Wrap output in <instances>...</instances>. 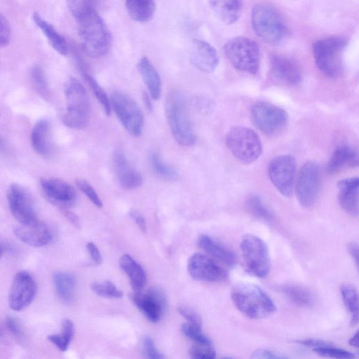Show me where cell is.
<instances>
[{"label":"cell","instance_id":"cell-45","mask_svg":"<svg viewBox=\"0 0 359 359\" xmlns=\"http://www.w3.org/2000/svg\"><path fill=\"white\" fill-rule=\"evenodd\" d=\"M76 184L95 206L102 207L101 199L88 182L83 179H78L76 180Z\"/></svg>","mask_w":359,"mask_h":359},{"label":"cell","instance_id":"cell-40","mask_svg":"<svg viewBox=\"0 0 359 359\" xmlns=\"http://www.w3.org/2000/svg\"><path fill=\"white\" fill-rule=\"evenodd\" d=\"M181 332L198 344L212 346V341L203 332L201 325L185 323L181 325Z\"/></svg>","mask_w":359,"mask_h":359},{"label":"cell","instance_id":"cell-58","mask_svg":"<svg viewBox=\"0 0 359 359\" xmlns=\"http://www.w3.org/2000/svg\"><path fill=\"white\" fill-rule=\"evenodd\" d=\"M4 253V247L0 244V258L1 257Z\"/></svg>","mask_w":359,"mask_h":359},{"label":"cell","instance_id":"cell-44","mask_svg":"<svg viewBox=\"0 0 359 359\" xmlns=\"http://www.w3.org/2000/svg\"><path fill=\"white\" fill-rule=\"evenodd\" d=\"M189 353L194 359H213L216 357V352L212 346L198 344L190 348Z\"/></svg>","mask_w":359,"mask_h":359},{"label":"cell","instance_id":"cell-36","mask_svg":"<svg viewBox=\"0 0 359 359\" xmlns=\"http://www.w3.org/2000/svg\"><path fill=\"white\" fill-rule=\"evenodd\" d=\"M74 332L73 323L69 319H65L62 324L61 333L49 335L48 339L60 351H65L72 339Z\"/></svg>","mask_w":359,"mask_h":359},{"label":"cell","instance_id":"cell-20","mask_svg":"<svg viewBox=\"0 0 359 359\" xmlns=\"http://www.w3.org/2000/svg\"><path fill=\"white\" fill-rule=\"evenodd\" d=\"M190 61L198 70L210 73L217 67L219 57L216 50L210 43L196 39L192 43Z\"/></svg>","mask_w":359,"mask_h":359},{"label":"cell","instance_id":"cell-35","mask_svg":"<svg viewBox=\"0 0 359 359\" xmlns=\"http://www.w3.org/2000/svg\"><path fill=\"white\" fill-rule=\"evenodd\" d=\"M247 210L257 219L270 222L273 216L262 199L256 195L249 196L245 201Z\"/></svg>","mask_w":359,"mask_h":359},{"label":"cell","instance_id":"cell-16","mask_svg":"<svg viewBox=\"0 0 359 359\" xmlns=\"http://www.w3.org/2000/svg\"><path fill=\"white\" fill-rule=\"evenodd\" d=\"M188 271L195 280L205 282L224 280L227 273L214 259L208 256L195 253L189 259Z\"/></svg>","mask_w":359,"mask_h":359},{"label":"cell","instance_id":"cell-55","mask_svg":"<svg viewBox=\"0 0 359 359\" xmlns=\"http://www.w3.org/2000/svg\"><path fill=\"white\" fill-rule=\"evenodd\" d=\"M143 100L144 103L149 111H152L153 110V105L151 104V100L149 97V95L147 93H144L143 94Z\"/></svg>","mask_w":359,"mask_h":359},{"label":"cell","instance_id":"cell-19","mask_svg":"<svg viewBox=\"0 0 359 359\" xmlns=\"http://www.w3.org/2000/svg\"><path fill=\"white\" fill-rule=\"evenodd\" d=\"M13 231L19 240L34 247L46 245L53 239V233L49 226L39 220L29 224H20Z\"/></svg>","mask_w":359,"mask_h":359},{"label":"cell","instance_id":"cell-17","mask_svg":"<svg viewBox=\"0 0 359 359\" xmlns=\"http://www.w3.org/2000/svg\"><path fill=\"white\" fill-rule=\"evenodd\" d=\"M129 297L149 321L156 323L161 319L166 306V300L159 290L152 288L145 292L134 291Z\"/></svg>","mask_w":359,"mask_h":359},{"label":"cell","instance_id":"cell-1","mask_svg":"<svg viewBox=\"0 0 359 359\" xmlns=\"http://www.w3.org/2000/svg\"><path fill=\"white\" fill-rule=\"evenodd\" d=\"M165 114L175 141L182 146L193 145L196 137L190 118L187 100L182 91L172 89L168 92L165 100Z\"/></svg>","mask_w":359,"mask_h":359},{"label":"cell","instance_id":"cell-48","mask_svg":"<svg viewBox=\"0 0 359 359\" xmlns=\"http://www.w3.org/2000/svg\"><path fill=\"white\" fill-rule=\"evenodd\" d=\"M177 311L189 323L202 326V320L200 316L192 309L186 306H180L177 307Z\"/></svg>","mask_w":359,"mask_h":359},{"label":"cell","instance_id":"cell-56","mask_svg":"<svg viewBox=\"0 0 359 359\" xmlns=\"http://www.w3.org/2000/svg\"><path fill=\"white\" fill-rule=\"evenodd\" d=\"M348 343L351 346L358 347V332L357 331L349 339Z\"/></svg>","mask_w":359,"mask_h":359},{"label":"cell","instance_id":"cell-10","mask_svg":"<svg viewBox=\"0 0 359 359\" xmlns=\"http://www.w3.org/2000/svg\"><path fill=\"white\" fill-rule=\"evenodd\" d=\"M110 104L126 130L134 137L140 136L144 115L136 101L124 93L114 92L111 96Z\"/></svg>","mask_w":359,"mask_h":359},{"label":"cell","instance_id":"cell-30","mask_svg":"<svg viewBox=\"0 0 359 359\" xmlns=\"http://www.w3.org/2000/svg\"><path fill=\"white\" fill-rule=\"evenodd\" d=\"M32 20L37 27L42 31L53 48L60 54L66 55L68 53V44L65 39L41 15L34 12Z\"/></svg>","mask_w":359,"mask_h":359},{"label":"cell","instance_id":"cell-25","mask_svg":"<svg viewBox=\"0 0 359 359\" xmlns=\"http://www.w3.org/2000/svg\"><path fill=\"white\" fill-rule=\"evenodd\" d=\"M198 244L204 251L226 266L233 267L236 265V257L233 252L208 235H200Z\"/></svg>","mask_w":359,"mask_h":359},{"label":"cell","instance_id":"cell-6","mask_svg":"<svg viewBox=\"0 0 359 359\" xmlns=\"http://www.w3.org/2000/svg\"><path fill=\"white\" fill-rule=\"evenodd\" d=\"M347 41L341 37H328L317 40L313 44L316 66L328 77L337 76L342 67V56Z\"/></svg>","mask_w":359,"mask_h":359},{"label":"cell","instance_id":"cell-13","mask_svg":"<svg viewBox=\"0 0 359 359\" xmlns=\"http://www.w3.org/2000/svg\"><path fill=\"white\" fill-rule=\"evenodd\" d=\"M295 172V159L290 155L278 156L272 159L268 165L271 182L285 197L290 196L292 193Z\"/></svg>","mask_w":359,"mask_h":359},{"label":"cell","instance_id":"cell-32","mask_svg":"<svg viewBox=\"0 0 359 359\" xmlns=\"http://www.w3.org/2000/svg\"><path fill=\"white\" fill-rule=\"evenodd\" d=\"M126 7L131 18L142 22L151 19L155 11L154 0H126Z\"/></svg>","mask_w":359,"mask_h":359},{"label":"cell","instance_id":"cell-42","mask_svg":"<svg viewBox=\"0 0 359 359\" xmlns=\"http://www.w3.org/2000/svg\"><path fill=\"white\" fill-rule=\"evenodd\" d=\"M31 79L35 90L44 99L49 97V89L46 75L43 69L35 66L31 72Z\"/></svg>","mask_w":359,"mask_h":359},{"label":"cell","instance_id":"cell-24","mask_svg":"<svg viewBox=\"0 0 359 359\" xmlns=\"http://www.w3.org/2000/svg\"><path fill=\"white\" fill-rule=\"evenodd\" d=\"M358 165V152L348 146L337 147L332 154L327 166L330 175H336L344 168H353Z\"/></svg>","mask_w":359,"mask_h":359},{"label":"cell","instance_id":"cell-21","mask_svg":"<svg viewBox=\"0 0 359 359\" xmlns=\"http://www.w3.org/2000/svg\"><path fill=\"white\" fill-rule=\"evenodd\" d=\"M271 73L278 81L287 85H297L302 81V72L298 65L290 59L273 55L270 60Z\"/></svg>","mask_w":359,"mask_h":359},{"label":"cell","instance_id":"cell-15","mask_svg":"<svg viewBox=\"0 0 359 359\" xmlns=\"http://www.w3.org/2000/svg\"><path fill=\"white\" fill-rule=\"evenodd\" d=\"M10 210L21 224H29L38 220L31 197L22 187L11 184L7 191Z\"/></svg>","mask_w":359,"mask_h":359},{"label":"cell","instance_id":"cell-3","mask_svg":"<svg viewBox=\"0 0 359 359\" xmlns=\"http://www.w3.org/2000/svg\"><path fill=\"white\" fill-rule=\"evenodd\" d=\"M83 49L90 57L106 55L111 46V33L97 11L77 21Z\"/></svg>","mask_w":359,"mask_h":359},{"label":"cell","instance_id":"cell-38","mask_svg":"<svg viewBox=\"0 0 359 359\" xmlns=\"http://www.w3.org/2000/svg\"><path fill=\"white\" fill-rule=\"evenodd\" d=\"M316 354L332 358H354L355 355L349 351L337 348L327 341H323L322 344L312 349Z\"/></svg>","mask_w":359,"mask_h":359},{"label":"cell","instance_id":"cell-51","mask_svg":"<svg viewBox=\"0 0 359 359\" xmlns=\"http://www.w3.org/2000/svg\"><path fill=\"white\" fill-rule=\"evenodd\" d=\"M86 248L90 254L93 262L98 265L102 263V256L97 247L93 243H88Z\"/></svg>","mask_w":359,"mask_h":359},{"label":"cell","instance_id":"cell-7","mask_svg":"<svg viewBox=\"0 0 359 359\" xmlns=\"http://www.w3.org/2000/svg\"><path fill=\"white\" fill-rule=\"evenodd\" d=\"M224 51L235 69L251 74L257 73L260 51L255 41L244 36L234 37L226 43Z\"/></svg>","mask_w":359,"mask_h":359},{"label":"cell","instance_id":"cell-5","mask_svg":"<svg viewBox=\"0 0 359 359\" xmlns=\"http://www.w3.org/2000/svg\"><path fill=\"white\" fill-rule=\"evenodd\" d=\"M251 22L257 36L269 44H278L288 34V29L280 14L267 4H259L252 8Z\"/></svg>","mask_w":359,"mask_h":359},{"label":"cell","instance_id":"cell-37","mask_svg":"<svg viewBox=\"0 0 359 359\" xmlns=\"http://www.w3.org/2000/svg\"><path fill=\"white\" fill-rule=\"evenodd\" d=\"M99 0H67L68 8L76 21L97 11Z\"/></svg>","mask_w":359,"mask_h":359},{"label":"cell","instance_id":"cell-27","mask_svg":"<svg viewBox=\"0 0 359 359\" xmlns=\"http://www.w3.org/2000/svg\"><path fill=\"white\" fill-rule=\"evenodd\" d=\"M137 68L148 88L150 97L154 100H158L161 94L162 83L157 70L146 57L140 59Z\"/></svg>","mask_w":359,"mask_h":359},{"label":"cell","instance_id":"cell-49","mask_svg":"<svg viewBox=\"0 0 359 359\" xmlns=\"http://www.w3.org/2000/svg\"><path fill=\"white\" fill-rule=\"evenodd\" d=\"M251 358L258 359H282L287 358V356L276 353L271 350L259 348L252 353Z\"/></svg>","mask_w":359,"mask_h":359},{"label":"cell","instance_id":"cell-11","mask_svg":"<svg viewBox=\"0 0 359 359\" xmlns=\"http://www.w3.org/2000/svg\"><path fill=\"white\" fill-rule=\"evenodd\" d=\"M251 120L254 126L266 135H274L287 125L288 114L283 109L266 102H257L251 107Z\"/></svg>","mask_w":359,"mask_h":359},{"label":"cell","instance_id":"cell-43","mask_svg":"<svg viewBox=\"0 0 359 359\" xmlns=\"http://www.w3.org/2000/svg\"><path fill=\"white\" fill-rule=\"evenodd\" d=\"M151 165L154 171L161 177L166 180H173L177 178L176 171L170 166L165 164L156 153L151 156Z\"/></svg>","mask_w":359,"mask_h":359},{"label":"cell","instance_id":"cell-52","mask_svg":"<svg viewBox=\"0 0 359 359\" xmlns=\"http://www.w3.org/2000/svg\"><path fill=\"white\" fill-rule=\"evenodd\" d=\"M129 215L133 218V219L135 222V223L138 225L142 231H146V222L144 217L141 215V213H140L136 210L131 209L129 211Z\"/></svg>","mask_w":359,"mask_h":359},{"label":"cell","instance_id":"cell-46","mask_svg":"<svg viewBox=\"0 0 359 359\" xmlns=\"http://www.w3.org/2000/svg\"><path fill=\"white\" fill-rule=\"evenodd\" d=\"M11 27L6 18L0 13V47L6 46L11 41Z\"/></svg>","mask_w":359,"mask_h":359},{"label":"cell","instance_id":"cell-54","mask_svg":"<svg viewBox=\"0 0 359 359\" xmlns=\"http://www.w3.org/2000/svg\"><path fill=\"white\" fill-rule=\"evenodd\" d=\"M64 214L73 224L76 226H78L79 224V217L74 213L67 210H65Z\"/></svg>","mask_w":359,"mask_h":359},{"label":"cell","instance_id":"cell-8","mask_svg":"<svg viewBox=\"0 0 359 359\" xmlns=\"http://www.w3.org/2000/svg\"><path fill=\"white\" fill-rule=\"evenodd\" d=\"M226 144L232 155L244 164L257 161L262 151V142L257 134L244 126L231 128L226 135Z\"/></svg>","mask_w":359,"mask_h":359},{"label":"cell","instance_id":"cell-31","mask_svg":"<svg viewBox=\"0 0 359 359\" xmlns=\"http://www.w3.org/2000/svg\"><path fill=\"white\" fill-rule=\"evenodd\" d=\"M53 284L58 297L64 302H72L75 297L76 280L74 275L57 271L53 275Z\"/></svg>","mask_w":359,"mask_h":359},{"label":"cell","instance_id":"cell-47","mask_svg":"<svg viewBox=\"0 0 359 359\" xmlns=\"http://www.w3.org/2000/svg\"><path fill=\"white\" fill-rule=\"evenodd\" d=\"M143 346L147 358L151 359H161L164 358V356L157 350L153 339L150 337H144Z\"/></svg>","mask_w":359,"mask_h":359},{"label":"cell","instance_id":"cell-4","mask_svg":"<svg viewBox=\"0 0 359 359\" xmlns=\"http://www.w3.org/2000/svg\"><path fill=\"white\" fill-rule=\"evenodd\" d=\"M67 109L62 121L67 127L81 130L90 119V103L88 95L81 83L74 77L67 82L65 88Z\"/></svg>","mask_w":359,"mask_h":359},{"label":"cell","instance_id":"cell-28","mask_svg":"<svg viewBox=\"0 0 359 359\" xmlns=\"http://www.w3.org/2000/svg\"><path fill=\"white\" fill-rule=\"evenodd\" d=\"M31 142L35 151L44 157L51 151L50 126L47 120H40L34 126L31 133Z\"/></svg>","mask_w":359,"mask_h":359},{"label":"cell","instance_id":"cell-53","mask_svg":"<svg viewBox=\"0 0 359 359\" xmlns=\"http://www.w3.org/2000/svg\"><path fill=\"white\" fill-rule=\"evenodd\" d=\"M348 251L351 257L353 258L356 267L358 266V246L355 243H351L348 245Z\"/></svg>","mask_w":359,"mask_h":359},{"label":"cell","instance_id":"cell-39","mask_svg":"<svg viewBox=\"0 0 359 359\" xmlns=\"http://www.w3.org/2000/svg\"><path fill=\"white\" fill-rule=\"evenodd\" d=\"M83 74L95 96L101 104L106 115L109 116L111 112V104L107 93L93 76L85 70H83Z\"/></svg>","mask_w":359,"mask_h":359},{"label":"cell","instance_id":"cell-41","mask_svg":"<svg viewBox=\"0 0 359 359\" xmlns=\"http://www.w3.org/2000/svg\"><path fill=\"white\" fill-rule=\"evenodd\" d=\"M90 287L93 292L101 297L118 299L123 295L122 290L110 281L93 282Z\"/></svg>","mask_w":359,"mask_h":359},{"label":"cell","instance_id":"cell-50","mask_svg":"<svg viewBox=\"0 0 359 359\" xmlns=\"http://www.w3.org/2000/svg\"><path fill=\"white\" fill-rule=\"evenodd\" d=\"M6 325L8 330L18 339L22 337V332L18 320L11 317L8 316L6 320Z\"/></svg>","mask_w":359,"mask_h":359},{"label":"cell","instance_id":"cell-33","mask_svg":"<svg viewBox=\"0 0 359 359\" xmlns=\"http://www.w3.org/2000/svg\"><path fill=\"white\" fill-rule=\"evenodd\" d=\"M280 290L292 302L297 306L310 307L313 305L315 298L313 293L308 289L297 285H282Z\"/></svg>","mask_w":359,"mask_h":359},{"label":"cell","instance_id":"cell-14","mask_svg":"<svg viewBox=\"0 0 359 359\" xmlns=\"http://www.w3.org/2000/svg\"><path fill=\"white\" fill-rule=\"evenodd\" d=\"M36 292L37 285L32 275L26 271L18 273L9 291V306L16 311L23 310L32 303Z\"/></svg>","mask_w":359,"mask_h":359},{"label":"cell","instance_id":"cell-29","mask_svg":"<svg viewBox=\"0 0 359 359\" xmlns=\"http://www.w3.org/2000/svg\"><path fill=\"white\" fill-rule=\"evenodd\" d=\"M119 266L128 276L133 290L142 291L147 283V274L142 266L127 254L120 257Z\"/></svg>","mask_w":359,"mask_h":359},{"label":"cell","instance_id":"cell-26","mask_svg":"<svg viewBox=\"0 0 359 359\" xmlns=\"http://www.w3.org/2000/svg\"><path fill=\"white\" fill-rule=\"evenodd\" d=\"M216 15L224 23L231 25L241 17L242 0H208Z\"/></svg>","mask_w":359,"mask_h":359},{"label":"cell","instance_id":"cell-12","mask_svg":"<svg viewBox=\"0 0 359 359\" xmlns=\"http://www.w3.org/2000/svg\"><path fill=\"white\" fill-rule=\"evenodd\" d=\"M320 176L318 165L313 161L306 162L297 174L295 191L297 200L305 208L316 202L320 189Z\"/></svg>","mask_w":359,"mask_h":359},{"label":"cell","instance_id":"cell-9","mask_svg":"<svg viewBox=\"0 0 359 359\" xmlns=\"http://www.w3.org/2000/svg\"><path fill=\"white\" fill-rule=\"evenodd\" d=\"M240 247L247 271L257 278L266 277L270 270V259L265 242L255 235L247 234Z\"/></svg>","mask_w":359,"mask_h":359},{"label":"cell","instance_id":"cell-23","mask_svg":"<svg viewBox=\"0 0 359 359\" xmlns=\"http://www.w3.org/2000/svg\"><path fill=\"white\" fill-rule=\"evenodd\" d=\"M114 165L120 185L126 189H133L142 184V177L127 160L121 151H116L114 157Z\"/></svg>","mask_w":359,"mask_h":359},{"label":"cell","instance_id":"cell-57","mask_svg":"<svg viewBox=\"0 0 359 359\" xmlns=\"http://www.w3.org/2000/svg\"><path fill=\"white\" fill-rule=\"evenodd\" d=\"M4 337V332L3 328L0 326V341H1L3 339Z\"/></svg>","mask_w":359,"mask_h":359},{"label":"cell","instance_id":"cell-34","mask_svg":"<svg viewBox=\"0 0 359 359\" xmlns=\"http://www.w3.org/2000/svg\"><path fill=\"white\" fill-rule=\"evenodd\" d=\"M340 293L344 304L351 316V325L358 322V294L352 285L345 283L340 287Z\"/></svg>","mask_w":359,"mask_h":359},{"label":"cell","instance_id":"cell-2","mask_svg":"<svg viewBox=\"0 0 359 359\" xmlns=\"http://www.w3.org/2000/svg\"><path fill=\"white\" fill-rule=\"evenodd\" d=\"M235 306L245 316L252 319L264 318L276 310L270 297L259 286L252 283H240L231 292Z\"/></svg>","mask_w":359,"mask_h":359},{"label":"cell","instance_id":"cell-18","mask_svg":"<svg viewBox=\"0 0 359 359\" xmlns=\"http://www.w3.org/2000/svg\"><path fill=\"white\" fill-rule=\"evenodd\" d=\"M40 184L46 196L55 205L66 209L75 204L76 190L67 182L55 177L41 178Z\"/></svg>","mask_w":359,"mask_h":359},{"label":"cell","instance_id":"cell-22","mask_svg":"<svg viewBox=\"0 0 359 359\" xmlns=\"http://www.w3.org/2000/svg\"><path fill=\"white\" fill-rule=\"evenodd\" d=\"M339 189L338 200L341 208L348 214L357 216L358 214V177L341 180L337 183Z\"/></svg>","mask_w":359,"mask_h":359}]
</instances>
